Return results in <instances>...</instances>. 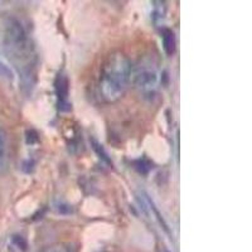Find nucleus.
Wrapping results in <instances>:
<instances>
[{
    "mask_svg": "<svg viewBox=\"0 0 252 252\" xmlns=\"http://www.w3.org/2000/svg\"><path fill=\"white\" fill-rule=\"evenodd\" d=\"M131 63L125 53L112 52L103 62L98 76V94L106 103H115L123 98L131 82Z\"/></svg>",
    "mask_w": 252,
    "mask_h": 252,
    "instance_id": "1",
    "label": "nucleus"
},
{
    "mask_svg": "<svg viewBox=\"0 0 252 252\" xmlns=\"http://www.w3.org/2000/svg\"><path fill=\"white\" fill-rule=\"evenodd\" d=\"M6 155V134L3 127H0V166L3 165Z\"/></svg>",
    "mask_w": 252,
    "mask_h": 252,
    "instance_id": "4",
    "label": "nucleus"
},
{
    "mask_svg": "<svg viewBox=\"0 0 252 252\" xmlns=\"http://www.w3.org/2000/svg\"><path fill=\"white\" fill-rule=\"evenodd\" d=\"M134 78L135 87L143 94L144 96L152 97L159 86L160 80V71L157 61L150 56H146L139 63L131 68V80Z\"/></svg>",
    "mask_w": 252,
    "mask_h": 252,
    "instance_id": "3",
    "label": "nucleus"
},
{
    "mask_svg": "<svg viewBox=\"0 0 252 252\" xmlns=\"http://www.w3.org/2000/svg\"><path fill=\"white\" fill-rule=\"evenodd\" d=\"M6 48L9 58L13 61L19 72L31 76L35 64L34 48L32 46L28 34L19 24H9L6 32Z\"/></svg>",
    "mask_w": 252,
    "mask_h": 252,
    "instance_id": "2",
    "label": "nucleus"
}]
</instances>
